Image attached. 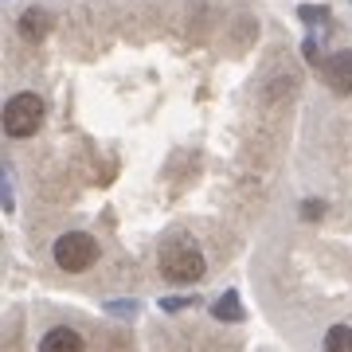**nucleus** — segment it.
Listing matches in <instances>:
<instances>
[{
  "label": "nucleus",
  "instance_id": "39448f33",
  "mask_svg": "<svg viewBox=\"0 0 352 352\" xmlns=\"http://www.w3.org/2000/svg\"><path fill=\"white\" fill-rule=\"evenodd\" d=\"M325 78L333 94H352V51H337L325 63Z\"/></svg>",
  "mask_w": 352,
  "mask_h": 352
},
{
  "label": "nucleus",
  "instance_id": "f257e3e1",
  "mask_svg": "<svg viewBox=\"0 0 352 352\" xmlns=\"http://www.w3.org/2000/svg\"><path fill=\"white\" fill-rule=\"evenodd\" d=\"M208 263H204L200 247H192V243H168L161 251V278L164 282H173V286H192V282H200Z\"/></svg>",
  "mask_w": 352,
  "mask_h": 352
},
{
  "label": "nucleus",
  "instance_id": "20e7f679",
  "mask_svg": "<svg viewBox=\"0 0 352 352\" xmlns=\"http://www.w3.org/2000/svg\"><path fill=\"white\" fill-rule=\"evenodd\" d=\"M39 352H87V340L78 337L75 329L55 325L39 337Z\"/></svg>",
  "mask_w": 352,
  "mask_h": 352
},
{
  "label": "nucleus",
  "instance_id": "423d86ee",
  "mask_svg": "<svg viewBox=\"0 0 352 352\" xmlns=\"http://www.w3.org/2000/svg\"><path fill=\"white\" fill-rule=\"evenodd\" d=\"M47 32H51V16L43 12V8H28V12L20 16V36L24 39L36 43V39H43Z\"/></svg>",
  "mask_w": 352,
  "mask_h": 352
},
{
  "label": "nucleus",
  "instance_id": "6e6552de",
  "mask_svg": "<svg viewBox=\"0 0 352 352\" xmlns=\"http://www.w3.org/2000/svg\"><path fill=\"white\" fill-rule=\"evenodd\" d=\"M325 352H352V325H333L325 333Z\"/></svg>",
  "mask_w": 352,
  "mask_h": 352
},
{
  "label": "nucleus",
  "instance_id": "f03ea898",
  "mask_svg": "<svg viewBox=\"0 0 352 352\" xmlns=\"http://www.w3.org/2000/svg\"><path fill=\"white\" fill-rule=\"evenodd\" d=\"M43 126V98L32 94V90H20L12 98L4 102V133L16 141L32 138L36 129Z\"/></svg>",
  "mask_w": 352,
  "mask_h": 352
},
{
  "label": "nucleus",
  "instance_id": "0eeeda50",
  "mask_svg": "<svg viewBox=\"0 0 352 352\" xmlns=\"http://www.w3.org/2000/svg\"><path fill=\"white\" fill-rule=\"evenodd\" d=\"M212 314L219 317V321H243V305H239V294L235 289H227L223 298L212 305Z\"/></svg>",
  "mask_w": 352,
  "mask_h": 352
},
{
  "label": "nucleus",
  "instance_id": "7ed1b4c3",
  "mask_svg": "<svg viewBox=\"0 0 352 352\" xmlns=\"http://www.w3.org/2000/svg\"><path fill=\"white\" fill-rule=\"evenodd\" d=\"M51 258H55V266L67 270V274H82V270L94 266V258H98V243H94V235H87V231H67V235L55 239Z\"/></svg>",
  "mask_w": 352,
  "mask_h": 352
},
{
  "label": "nucleus",
  "instance_id": "1a4fd4ad",
  "mask_svg": "<svg viewBox=\"0 0 352 352\" xmlns=\"http://www.w3.org/2000/svg\"><path fill=\"white\" fill-rule=\"evenodd\" d=\"M321 212H325V204H317V200H305V204H302V215H305V219H317Z\"/></svg>",
  "mask_w": 352,
  "mask_h": 352
},
{
  "label": "nucleus",
  "instance_id": "9d476101",
  "mask_svg": "<svg viewBox=\"0 0 352 352\" xmlns=\"http://www.w3.org/2000/svg\"><path fill=\"white\" fill-rule=\"evenodd\" d=\"M302 16H305V20H321L325 12H321V8H302Z\"/></svg>",
  "mask_w": 352,
  "mask_h": 352
}]
</instances>
